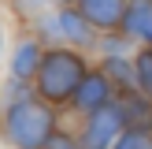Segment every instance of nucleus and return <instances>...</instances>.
Masks as SVG:
<instances>
[{
	"label": "nucleus",
	"instance_id": "obj_1",
	"mask_svg": "<svg viewBox=\"0 0 152 149\" xmlns=\"http://www.w3.org/2000/svg\"><path fill=\"white\" fill-rule=\"evenodd\" d=\"M86 71H89L86 52L67 49V45H48L41 63H37V74H34V93L45 104H71Z\"/></svg>",
	"mask_w": 152,
	"mask_h": 149
},
{
	"label": "nucleus",
	"instance_id": "obj_2",
	"mask_svg": "<svg viewBox=\"0 0 152 149\" xmlns=\"http://www.w3.org/2000/svg\"><path fill=\"white\" fill-rule=\"evenodd\" d=\"M56 131V112L41 97H15L4 112V138L15 149H41Z\"/></svg>",
	"mask_w": 152,
	"mask_h": 149
},
{
	"label": "nucleus",
	"instance_id": "obj_3",
	"mask_svg": "<svg viewBox=\"0 0 152 149\" xmlns=\"http://www.w3.org/2000/svg\"><path fill=\"white\" fill-rule=\"evenodd\" d=\"M48 19H52V30H56V45H67V49H78V52L96 49L100 30H93V22L78 7H52Z\"/></svg>",
	"mask_w": 152,
	"mask_h": 149
},
{
	"label": "nucleus",
	"instance_id": "obj_4",
	"mask_svg": "<svg viewBox=\"0 0 152 149\" xmlns=\"http://www.w3.org/2000/svg\"><path fill=\"white\" fill-rule=\"evenodd\" d=\"M123 127H126V119H123L119 101L104 104V108L89 112V123H86V131L78 138V149H111L115 138L123 134Z\"/></svg>",
	"mask_w": 152,
	"mask_h": 149
},
{
	"label": "nucleus",
	"instance_id": "obj_5",
	"mask_svg": "<svg viewBox=\"0 0 152 149\" xmlns=\"http://www.w3.org/2000/svg\"><path fill=\"white\" fill-rule=\"evenodd\" d=\"M111 101H115V86L104 78L100 67H89V71L82 74L74 97H71V104H74L78 112H86V116H89V112H96V108H104V104H111Z\"/></svg>",
	"mask_w": 152,
	"mask_h": 149
},
{
	"label": "nucleus",
	"instance_id": "obj_6",
	"mask_svg": "<svg viewBox=\"0 0 152 149\" xmlns=\"http://www.w3.org/2000/svg\"><path fill=\"white\" fill-rule=\"evenodd\" d=\"M119 30L137 45H152V0H126Z\"/></svg>",
	"mask_w": 152,
	"mask_h": 149
},
{
	"label": "nucleus",
	"instance_id": "obj_7",
	"mask_svg": "<svg viewBox=\"0 0 152 149\" xmlns=\"http://www.w3.org/2000/svg\"><path fill=\"white\" fill-rule=\"evenodd\" d=\"M41 56H45V45L37 41V37H22V41H15L11 60H7V74H11L15 82H30L37 74Z\"/></svg>",
	"mask_w": 152,
	"mask_h": 149
},
{
	"label": "nucleus",
	"instance_id": "obj_8",
	"mask_svg": "<svg viewBox=\"0 0 152 149\" xmlns=\"http://www.w3.org/2000/svg\"><path fill=\"white\" fill-rule=\"evenodd\" d=\"M74 7L93 22V30L108 34V30H119V19H123V11H126V0H78Z\"/></svg>",
	"mask_w": 152,
	"mask_h": 149
},
{
	"label": "nucleus",
	"instance_id": "obj_9",
	"mask_svg": "<svg viewBox=\"0 0 152 149\" xmlns=\"http://www.w3.org/2000/svg\"><path fill=\"white\" fill-rule=\"evenodd\" d=\"M104 78L115 86V93H137V78H134V56H104L100 60Z\"/></svg>",
	"mask_w": 152,
	"mask_h": 149
},
{
	"label": "nucleus",
	"instance_id": "obj_10",
	"mask_svg": "<svg viewBox=\"0 0 152 149\" xmlns=\"http://www.w3.org/2000/svg\"><path fill=\"white\" fill-rule=\"evenodd\" d=\"M119 108H123L126 127H145V131H152V101H148V97L126 93L123 101H119Z\"/></svg>",
	"mask_w": 152,
	"mask_h": 149
},
{
	"label": "nucleus",
	"instance_id": "obj_11",
	"mask_svg": "<svg viewBox=\"0 0 152 149\" xmlns=\"http://www.w3.org/2000/svg\"><path fill=\"white\" fill-rule=\"evenodd\" d=\"M134 78H137V93L152 101V45H141L134 52Z\"/></svg>",
	"mask_w": 152,
	"mask_h": 149
},
{
	"label": "nucleus",
	"instance_id": "obj_12",
	"mask_svg": "<svg viewBox=\"0 0 152 149\" xmlns=\"http://www.w3.org/2000/svg\"><path fill=\"white\" fill-rule=\"evenodd\" d=\"M111 149H152V131H145V127H123V134L115 138Z\"/></svg>",
	"mask_w": 152,
	"mask_h": 149
},
{
	"label": "nucleus",
	"instance_id": "obj_13",
	"mask_svg": "<svg viewBox=\"0 0 152 149\" xmlns=\"http://www.w3.org/2000/svg\"><path fill=\"white\" fill-rule=\"evenodd\" d=\"M7 7H11L19 19H30V22H34L37 15H45L52 4H48V0H7Z\"/></svg>",
	"mask_w": 152,
	"mask_h": 149
},
{
	"label": "nucleus",
	"instance_id": "obj_14",
	"mask_svg": "<svg viewBox=\"0 0 152 149\" xmlns=\"http://www.w3.org/2000/svg\"><path fill=\"white\" fill-rule=\"evenodd\" d=\"M41 149H78V142H74V134H67V131H52Z\"/></svg>",
	"mask_w": 152,
	"mask_h": 149
},
{
	"label": "nucleus",
	"instance_id": "obj_15",
	"mask_svg": "<svg viewBox=\"0 0 152 149\" xmlns=\"http://www.w3.org/2000/svg\"><path fill=\"white\" fill-rule=\"evenodd\" d=\"M48 4H52V7H74L78 0H48Z\"/></svg>",
	"mask_w": 152,
	"mask_h": 149
},
{
	"label": "nucleus",
	"instance_id": "obj_16",
	"mask_svg": "<svg viewBox=\"0 0 152 149\" xmlns=\"http://www.w3.org/2000/svg\"><path fill=\"white\" fill-rule=\"evenodd\" d=\"M0 56H4V22H0Z\"/></svg>",
	"mask_w": 152,
	"mask_h": 149
}]
</instances>
